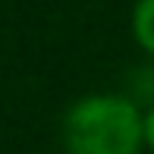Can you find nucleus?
I'll return each mask as SVG.
<instances>
[{"label":"nucleus","instance_id":"obj_1","mask_svg":"<svg viewBox=\"0 0 154 154\" xmlns=\"http://www.w3.org/2000/svg\"><path fill=\"white\" fill-rule=\"evenodd\" d=\"M69 154H138L145 145V113L120 94L79 97L63 116Z\"/></svg>","mask_w":154,"mask_h":154},{"label":"nucleus","instance_id":"obj_2","mask_svg":"<svg viewBox=\"0 0 154 154\" xmlns=\"http://www.w3.org/2000/svg\"><path fill=\"white\" fill-rule=\"evenodd\" d=\"M132 35L142 44V51H148L154 57V0H135V6H132Z\"/></svg>","mask_w":154,"mask_h":154},{"label":"nucleus","instance_id":"obj_3","mask_svg":"<svg viewBox=\"0 0 154 154\" xmlns=\"http://www.w3.org/2000/svg\"><path fill=\"white\" fill-rule=\"evenodd\" d=\"M145 145L154 151V107L145 113Z\"/></svg>","mask_w":154,"mask_h":154}]
</instances>
